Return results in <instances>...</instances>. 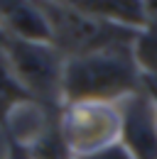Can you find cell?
<instances>
[{
	"label": "cell",
	"mask_w": 157,
	"mask_h": 159,
	"mask_svg": "<svg viewBox=\"0 0 157 159\" xmlns=\"http://www.w3.org/2000/svg\"><path fill=\"white\" fill-rule=\"evenodd\" d=\"M142 88L145 76L135 64L133 47H116L64 61L61 105L74 100H101L118 105Z\"/></svg>",
	"instance_id": "1"
},
{
	"label": "cell",
	"mask_w": 157,
	"mask_h": 159,
	"mask_svg": "<svg viewBox=\"0 0 157 159\" xmlns=\"http://www.w3.org/2000/svg\"><path fill=\"white\" fill-rule=\"evenodd\" d=\"M52 30V44L64 59L86 57L116 47H133L137 32L88 15L76 2H39Z\"/></svg>",
	"instance_id": "2"
},
{
	"label": "cell",
	"mask_w": 157,
	"mask_h": 159,
	"mask_svg": "<svg viewBox=\"0 0 157 159\" xmlns=\"http://www.w3.org/2000/svg\"><path fill=\"white\" fill-rule=\"evenodd\" d=\"M2 52L10 64V71L20 88L42 105L59 110L61 108V76H64V54L54 44L20 42L2 34Z\"/></svg>",
	"instance_id": "3"
},
{
	"label": "cell",
	"mask_w": 157,
	"mask_h": 159,
	"mask_svg": "<svg viewBox=\"0 0 157 159\" xmlns=\"http://www.w3.org/2000/svg\"><path fill=\"white\" fill-rule=\"evenodd\" d=\"M57 132L74 159L96 154L120 142V110L101 100L64 103L57 110Z\"/></svg>",
	"instance_id": "4"
},
{
	"label": "cell",
	"mask_w": 157,
	"mask_h": 159,
	"mask_svg": "<svg viewBox=\"0 0 157 159\" xmlns=\"http://www.w3.org/2000/svg\"><path fill=\"white\" fill-rule=\"evenodd\" d=\"M120 144L133 159H157V108L147 88L118 103Z\"/></svg>",
	"instance_id": "5"
},
{
	"label": "cell",
	"mask_w": 157,
	"mask_h": 159,
	"mask_svg": "<svg viewBox=\"0 0 157 159\" xmlns=\"http://www.w3.org/2000/svg\"><path fill=\"white\" fill-rule=\"evenodd\" d=\"M0 32L10 39L52 44L49 20L39 2H0Z\"/></svg>",
	"instance_id": "6"
},
{
	"label": "cell",
	"mask_w": 157,
	"mask_h": 159,
	"mask_svg": "<svg viewBox=\"0 0 157 159\" xmlns=\"http://www.w3.org/2000/svg\"><path fill=\"white\" fill-rule=\"evenodd\" d=\"M78 7L88 15H96L101 20L142 32L147 30V15L142 0H78Z\"/></svg>",
	"instance_id": "7"
},
{
	"label": "cell",
	"mask_w": 157,
	"mask_h": 159,
	"mask_svg": "<svg viewBox=\"0 0 157 159\" xmlns=\"http://www.w3.org/2000/svg\"><path fill=\"white\" fill-rule=\"evenodd\" d=\"M133 57H135L140 74L157 83V30L147 27V30L137 32L135 42H133Z\"/></svg>",
	"instance_id": "8"
},
{
	"label": "cell",
	"mask_w": 157,
	"mask_h": 159,
	"mask_svg": "<svg viewBox=\"0 0 157 159\" xmlns=\"http://www.w3.org/2000/svg\"><path fill=\"white\" fill-rule=\"evenodd\" d=\"M20 100H32V98L20 88V83L15 81L12 71H10V64H7L5 52H2V32H0V120Z\"/></svg>",
	"instance_id": "9"
},
{
	"label": "cell",
	"mask_w": 157,
	"mask_h": 159,
	"mask_svg": "<svg viewBox=\"0 0 157 159\" xmlns=\"http://www.w3.org/2000/svg\"><path fill=\"white\" fill-rule=\"evenodd\" d=\"M81 159H133V157H130V152L118 142V144L108 147V149H101L96 154H88V157H81Z\"/></svg>",
	"instance_id": "10"
},
{
	"label": "cell",
	"mask_w": 157,
	"mask_h": 159,
	"mask_svg": "<svg viewBox=\"0 0 157 159\" xmlns=\"http://www.w3.org/2000/svg\"><path fill=\"white\" fill-rule=\"evenodd\" d=\"M2 159H32V157H30L27 147H22V144H17L7 137L5 147H2Z\"/></svg>",
	"instance_id": "11"
},
{
	"label": "cell",
	"mask_w": 157,
	"mask_h": 159,
	"mask_svg": "<svg viewBox=\"0 0 157 159\" xmlns=\"http://www.w3.org/2000/svg\"><path fill=\"white\" fill-rule=\"evenodd\" d=\"M145 15H147V27L157 30V0L145 2Z\"/></svg>",
	"instance_id": "12"
},
{
	"label": "cell",
	"mask_w": 157,
	"mask_h": 159,
	"mask_svg": "<svg viewBox=\"0 0 157 159\" xmlns=\"http://www.w3.org/2000/svg\"><path fill=\"white\" fill-rule=\"evenodd\" d=\"M145 88H147V93L152 96V100H155V108H157V83L150 79H145Z\"/></svg>",
	"instance_id": "13"
}]
</instances>
